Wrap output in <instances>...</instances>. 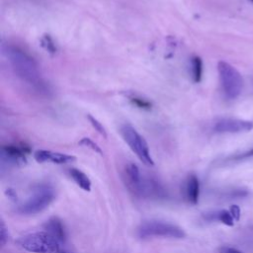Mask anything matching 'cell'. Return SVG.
<instances>
[{"label": "cell", "instance_id": "obj_1", "mask_svg": "<svg viewBox=\"0 0 253 253\" xmlns=\"http://www.w3.org/2000/svg\"><path fill=\"white\" fill-rule=\"evenodd\" d=\"M5 54L17 76L29 84H38L41 80L40 71L35 60L25 51L16 46H7Z\"/></svg>", "mask_w": 253, "mask_h": 253}, {"label": "cell", "instance_id": "obj_2", "mask_svg": "<svg viewBox=\"0 0 253 253\" xmlns=\"http://www.w3.org/2000/svg\"><path fill=\"white\" fill-rule=\"evenodd\" d=\"M136 233L142 239L156 237L183 239L186 237V232L182 227L161 220H145L141 222L136 229Z\"/></svg>", "mask_w": 253, "mask_h": 253}, {"label": "cell", "instance_id": "obj_3", "mask_svg": "<svg viewBox=\"0 0 253 253\" xmlns=\"http://www.w3.org/2000/svg\"><path fill=\"white\" fill-rule=\"evenodd\" d=\"M24 250L32 253H57L59 242L46 231H38L22 236L17 241Z\"/></svg>", "mask_w": 253, "mask_h": 253}, {"label": "cell", "instance_id": "obj_4", "mask_svg": "<svg viewBox=\"0 0 253 253\" xmlns=\"http://www.w3.org/2000/svg\"><path fill=\"white\" fill-rule=\"evenodd\" d=\"M55 200V192L49 185H40L34 190L33 195L24 202L17 211L21 214H37L48 208Z\"/></svg>", "mask_w": 253, "mask_h": 253}, {"label": "cell", "instance_id": "obj_5", "mask_svg": "<svg viewBox=\"0 0 253 253\" xmlns=\"http://www.w3.org/2000/svg\"><path fill=\"white\" fill-rule=\"evenodd\" d=\"M217 71L220 85L227 99H236L243 90L244 81L239 71L226 61L217 63Z\"/></svg>", "mask_w": 253, "mask_h": 253}, {"label": "cell", "instance_id": "obj_6", "mask_svg": "<svg viewBox=\"0 0 253 253\" xmlns=\"http://www.w3.org/2000/svg\"><path fill=\"white\" fill-rule=\"evenodd\" d=\"M121 134L129 148L146 166H153L154 161L150 155L149 147L146 140L130 125L125 124L121 127Z\"/></svg>", "mask_w": 253, "mask_h": 253}, {"label": "cell", "instance_id": "obj_7", "mask_svg": "<svg viewBox=\"0 0 253 253\" xmlns=\"http://www.w3.org/2000/svg\"><path fill=\"white\" fill-rule=\"evenodd\" d=\"M214 130L217 132H228V133H237V132H246L250 131L253 128V123L246 120L225 118L217 121L214 125Z\"/></svg>", "mask_w": 253, "mask_h": 253}, {"label": "cell", "instance_id": "obj_8", "mask_svg": "<svg viewBox=\"0 0 253 253\" xmlns=\"http://www.w3.org/2000/svg\"><path fill=\"white\" fill-rule=\"evenodd\" d=\"M124 177L126 186L128 191L131 192L134 196L141 197L143 177L141 176L138 167L133 163L127 164L125 168Z\"/></svg>", "mask_w": 253, "mask_h": 253}, {"label": "cell", "instance_id": "obj_9", "mask_svg": "<svg viewBox=\"0 0 253 253\" xmlns=\"http://www.w3.org/2000/svg\"><path fill=\"white\" fill-rule=\"evenodd\" d=\"M34 157H35V160L39 163L51 162L55 164H67V163L74 162L76 160V157L73 155L54 152V151L45 150V149L37 150L34 154Z\"/></svg>", "mask_w": 253, "mask_h": 253}, {"label": "cell", "instance_id": "obj_10", "mask_svg": "<svg viewBox=\"0 0 253 253\" xmlns=\"http://www.w3.org/2000/svg\"><path fill=\"white\" fill-rule=\"evenodd\" d=\"M30 149L27 146L20 145H3L1 147V157L12 163L21 164L26 161V155Z\"/></svg>", "mask_w": 253, "mask_h": 253}, {"label": "cell", "instance_id": "obj_11", "mask_svg": "<svg viewBox=\"0 0 253 253\" xmlns=\"http://www.w3.org/2000/svg\"><path fill=\"white\" fill-rule=\"evenodd\" d=\"M46 232L54 237L59 243H63L66 240V232L62 220L57 216L49 217L43 224Z\"/></svg>", "mask_w": 253, "mask_h": 253}, {"label": "cell", "instance_id": "obj_12", "mask_svg": "<svg viewBox=\"0 0 253 253\" xmlns=\"http://www.w3.org/2000/svg\"><path fill=\"white\" fill-rule=\"evenodd\" d=\"M200 197V182L195 174L188 176L185 184V199L193 206L199 203Z\"/></svg>", "mask_w": 253, "mask_h": 253}, {"label": "cell", "instance_id": "obj_13", "mask_svg": "<svg viewBox=\"0 0 253 253\" xmlns=\"http://www.w3.org/2000/svg\"><path fill=\"white\" fill-rule=\"evenodd\" d=\"M204 218L209 221L216 220L219 221L227 226H233L234 225V218L231 215L229 210H218V211H212L209 212H205L203 214Z\"/></svg>", "mask_w": 253, "mask_h": 253}, {"label": "cell", "instance_id": "obj_14", "mask_svg": "<svg viewBox=\"0 0 253 253\" xmlns=\"http://www.w3.org/2000/svg\"><path fill=\"white\" fill-rule=\"evenodd\" d=\"M71 179L75 182L77 186H79L83 191L90 192L91 191V180L89 177L81 170L77 168H70L68 171Z\"/></svg>", "mask_w": 253, "mask_h": 253}, {"label": "cell", "instance_id": "obj_15", "mask_svg": "<svg viewBox=\"0 0 253 253\" xmlns=\"http://www.w3.org/2000/svg\"><path fill=\"white\" fill-rule=\"evenodd\" d=\"M191 72L194 82L198 83L202 80L203 76V61L199 56H195L191 61Z\"/></svg>", "mask_w": 253, "mask_h": 253}, {"label": "cell", "instance_id": "obj_16", "mask_svg": "<svg viewBox=\"0 0 253 253\" xmlns=\"http://www.w3.org/2000/svg\"><path fill=\"white\" fill-rule=\"evenodd\" d=\"M79 144H80V145H83V146H86V147H88V148H90V149H92L93 151L99 153L100 155H103V151H102V149L100 148V146H99L97 143H95L92 139H90L89 137H83V138L79 141Z\"/></svg>", "mask_w": 253, "mask_h": 253}, {"label": "cell", "instance_id": "obj_17", "mask_svg": "<svg viewBox=\"0 0 253 253\" xmlns=\"http://www.w3.org/2000/svg\"><path fill=\"white\" fill-rule=\"evenodd\" d=\"M88 120H89L90 124L92 125V126H93L101 135H103L104 137H107V132H106L105 127L103 126V125H102L97 119H95V118L92 117L91 115H88Z\"/></svg>", "mask_w": 253, "mask_h": 253}, {"label": "cell", "instance_id": "obj_18", "mask_svg": "<svg viewBox=\"0 0 253 253\" xmlns=\"http://www.w3.org/2000/svg\"><path fill=\"white\" fill-rule=\"evenodd\" d=\"M130 101L132 102L133 105H135L136 107L141 108V109H150V107H151V105L148 101H146L144 99H141V98L132 97V98H130Z\"/></svg>", "mask_w": 253, "mask_h": 253}, {"label": "cell", "instance_id": "obj_19", "mask_svg": "<svg viewBox=\"0 0 253 253\" xmlns=\"http://www.w3.org/2000/svg\"><path fill=\"white\" fill-rule=\"evenodd\" d=\"M0 240H1V244L5 245L8 241L9 238V234H8V229L4 223L3 220H1V226H0Z\"/></svg>", "mask_w": 253, "mask_h": 253}, {"label": "cell", "instance_id": "obj_20", "mask_svg": "<svg viewBox=\"0 0 253 253\" xmlns=\"http://www.w3.org/2000/svg\"><path fill=\"white\" fill-rule=\"evenodd\" d=\"M42 44L44 46V48L49 51V52H54L55 51V45L53 43V42L51 41V39L49 37H44L42 41Z\"/></svg>", "mask_w": 253, "mask_h": 253}, {"label": "cell", "instance_id": "obj_21", "mask_svg": "<svg viewBox=\"0 0 253 253\" xmlns=\"http://www.w3.org/2000/svg\"><path fill=\"white\" fill-rule=\"evenodd\" d=\"M229 211L231 213V215L233 216L235 221H238L240 219V215H241V211L240 208L237 205H232L229 208Z\"/></svg>", "mask_w": 253, "mask_h": 253}, {"label": "cell", "instance_id": "obj_22", "mask_svg": "<svg viewBox=\"0 0 253 253\" xmlns=\"http://www.w3.org/2000/svg\"><path fill=\"white\" fill-rule=\"evenodd\" d=\"M218 253H242V252L234 247L224 245V246H220L218 248Z\"/></svg>", "mask_w": 253, "mask_h": 253}, {"label": "cell", "instance_id": "obj_23", "mask_svg": "<svg viewBox=\"0 0 253 253\" xmlns=\"http://www.w3.org/2000/svg\"><path fill=\"white\" fill-rule=\"evenodd\" d=\"M249 157H253V148L241 153V154H238L234 157H232L233 160H241V159H245V158H249Z\"/></svg>", "mask_w": 253, "mask_h": 253}, {"label": "cell", "instance_id": "obj_24", "mask_svg": "<svg viewBox=\"0 0 253 253\" xmlns=\"http://www.w3.org/2000/svg\"><path fill=\"white\" fill-rule=\"evenodd\" d=\"M8 191L6 192L7 194H8V196L11 198V199H15L17 196H16V194H15V192L13 191V190H11V189H7Z\"/></svg>", "mask_w": 253, "mask_h": 253}, {"label": "cell", "instance_id": "obj_25", "mask_svg": "<svg viewBox=\"0 0 253 253\" xmlns=\"http://www.w3.org/2000/svg\"><path fill=\"white\" fill-rule=\"evenodd\" d=\"M57 253H70V252H68V251H66V250H62V249H59V251H58Z\"/></svg>", "mask_w": 253, "mask_h": 253}, {"label": "cell", "instance_id": "obj_26", "mask_svg": "<svg viewBox=\"0 0 253 253\" xmlns=\"http://www.w3.org/2000/svg\"><path fill=\"white\" fill-rule=\"evenodd\" d=\"M250 1H251V2H252V3H253V0H250Z\"/></svg>", "mask_w": 253, "mask_h": 253}]
</instances>
